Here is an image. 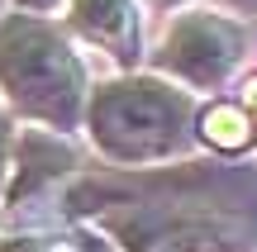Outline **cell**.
Masks as SVG:
<instances>
[{
  "mask_svg": "<svg viewBox=\"0 0 257 252\" xmlns=\"http://www.w3.org/2000/svg\"><path fill=\"white\" fill-rule=\"evenodd\" d=\"M72 24L119 62L138 57V19L128 0H72Z\"/></svg>",
  "mask_w": 257,
  "mask_h": 252,
  "instance_id": "4",
  "label": "cell"
},
{
  "mask_svg": "<svg viewBox=\"0 0 257 252\" xmlns=\"http://www.w3.org/2000/svg\"><path fill=\"white\" fill-rule=\"evenodd\" d=\"M0 152H5V119H0Z\"/></svg>",
  "mask_w": 257,
  "mask_h": 252,
  "instance_id": "9",
  "label": "cell"
},
{
  "mask_svg": "<svg viewBox=\"0 0 257 252\" xmlns=\"http://www.w3.org/2000/svg\"><path fill=\"white\" fill-rule=\"evenodd\" d=\"M5 252H48V247H38V243H10Z\"/></svg>",
  "mask_w": 257,
  "mask_h": 252,
  "instance_id": "7",
  "label": "cell"
},
{
  "mask_svg": "<svg viewBox=\"0 0 257 252\" xmlns=\"http://www.w3.org/2000/svg\"><path fill=\"white\" fill-rule=\"evenodd\" d=\"M191 100L162 81H119L95 91L91 133L114 162H148L181 148Z\"/></svg>",
  "mask_w": 257,
  "mask_h": 252,
  "instance_id": "2",
  "label": "cell"
},
{
  "mask_svg": "<svg viewBox=\"0 0 257 252\" xmlns=\"http://www.w3.org/2000/svg\"><path fill=\"white\" fill-rule=\"evenodd\" d=\"M0 91L15 110L72 129L81 110V67L62 34L38 19H10L0 24Z\"/></svg>",
  "mask_w": 257,
  "mask_h": 252,
  "instance_id": "1",
  "label": "cell"
},
{
  "mask_svg": "<svg viewBox=\"0 0 257 252\" xmlns=\"http://www.w3.org/2000/svg\"><path fill=\"white\" fill-rule=\"evenodd\" d=\"M24 5H34V10H48V5H53V0H24Z\"/></svg>",
  "mask_w": 257,
  "mask_h": 252,
  "instance_id": "8",
  "label": "cell"
},
{
  "mask_svg": "<svg viewBox=\"0 0 257 252\" xmlns=\"http://www.w3.org/2000/svg\"><path fill=\"white\" fill-rule=\"evenodd\" d=\"M243 110H248V119H252V133H257V86H248V105H243Z\"/></svg>",
  "mask_w": 257,
  "mask_h": 252,
  "instance_id": "6",
  "label": "cell"
},
{
  "mask_svg": "<svg viewBox=\"0 0 257 252\" xmlns=\"http://www.w3.org/2000/svg\"><path fill=\"white\" fill-rule=\"evenodd\" d=\"M200 129H205V143H214L224 152H238V148L252 143V119H248L243 105H210Z\"/></svg>",
  "mask_w": 257,
  "mask_h": 252,
  "instance_id": "5",
  "label": "cell"
},
{
  "mask_svg": "<svg viewBox=\"0 0 257 252\" xmlns=\"http://www.w3.org/2000/svg\"><path fill=\"white\" fill-rule=\"evenodd\" d=\"M233 5H252V0H233Z\"/></svg>",
  "mask_w": 257,
  "mask_h": 252,
  "instance_id": "10",
  "label": "cell"
},
{
  "mask_svg": "<svg viewBox=\"0 0 257 252\" xmlns=\"http://www.w3.org/2000/svg\"><path fill=\"white\" fill-rule=\"evenodd\" d=\"M238 48H243V34L233 24L214 15H186L181 24H172L157 62L167 72L186 76L191 86H219L229 76V67L238 62Z\"/></svg>",
  "mask_w": 257,
  "mask_h": 252,
  "instance_id": "3",
  "label": "cell"
}]
</instances>
